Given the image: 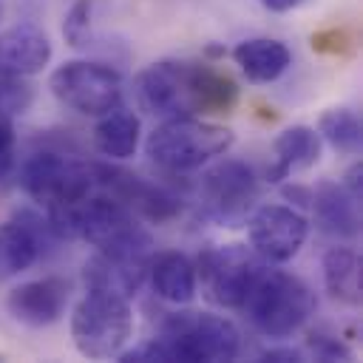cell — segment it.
Returning <instances> with one entry per match:
<instances>
[{
    "label": "cell",
    "instance_id": "6da1fadb",
    "mask_svg": "<svg viewBox=\"0 0 363 363\" xmlns=\"http://www.w3.org/2000/svg\"><path fill=\"white\" fill-rule=\"evenodd\" d=\"M133 99L156 119L230 113L238 102V85L210 62L159 60L133 77Z\"/></svg>",
    "mask_w": 363,
    "mask_h": 363
},
{
    "label": "cell",
    "instance_id": "7a4b0ae2",
    "mask_svg": "<svg viewBox=\"0 0 363 363\" xmlns=\"http://www.w3.org/2000/svg\"><path fill=\"white\" fill-rule=\"evenodd\" d=\"M45 218L60 241L79 238L88 241L96 252L116 258L147 261L153 255V235L147 233L142 218L108 193L94 190L74 204L45 210Z\"/></svg>",
    "mask_w": 363,
    "mask_h": 363
},
{
    "label": "cell",
    "instance_id": "3957f363",
    "mask_svg": "<svg viewBox=\"0 0 363 363\" xmlns=\"http://www.w3.org/2000/svg\"><path fill=\"white\" fill-rule=\"evenodd\" d=\"M241 354V332L238 326L216 312L179 309L170 312L159 335L125 349L119 360H179V363H224Z\"/></svg>",
    "mask_w": 363,
    "mask_h": 363
},
{
    "label": "cell",
    "instance_id": "277c9868",
    "mask_svg": "<svg viewBox=\"0 0 363 363\" xmlns=\"http://www.w3.org/2000/svg\"><path fill=\"white\" fill-rule=\"evenodd\" d=\"M241 312L261 335L284 340L315 315V292L301 275L264 264L247 289Z\"/></svg>",
    "mask_w": 363,
    "mask_h": 363
},
{
    "label": "cell",
    "instance_id": "5b68a950",
    "mask_svg": "<svg viewBox=\"0 0 363 363\" xmlns=\"http://www.w3.org/2000/svg\"><path fill=\"white\" fill-rule=\"evenodd\" d=\"M235 145V133L227 125L207 122L201 116L162 119L147 139L145 156L164 173H190L216 156H224Z\"/></svg>",
    "mask_w": 363,
    "mask_h": 363
},
{
    "label": "cell",
    "instance_id": "8992f818",
    "mask_svg": "<svg viewBox=\"0 0 363 363\" xmlns=\"http://www.w3.org/2000/svg\"><path fill=\"white\" fill-rule=\"evenodd\" d=\"M71 340L74 349L88 360L119 357L133 337V306L130 298L85 289V295L71 309Z\"/></svg>",
    "mask_w": 363,
    "mask_h": 363
},
{
    "label": "cell",
    "instance_id": "52a82bcc",
    "mask_svg": "<svg viewBox=\"0 0 363 363\" xmlns=\"http://www.w3.org/2000/svg\"><path fill=\"white\" fill-rule=\"evenodd\" d=\"M261 184L255 170L241 159H221L207 167L199 179L201 216L218 227H244L250 213L258 207Z\"/></svg>",
    "mask_w": 363,
    "mask_h": 363
},
{
    "label": "cell",
    "instance_id": "ba28073f",
    "mask_svg": "<svg viewBox=\"0 0 363 363\" xmlns=\"http://www.w3.org/2000/svg\"><path fill=\"white\" fill-rule=\"evenodd\" d=\"M20 187L43 210H57L91 196L96 190V170L57 150H37L20 167Z\"/></svg>",
    "mask_w": 363,
    "mask_h": 363
},
{
    "label": "cell",
    "instance_id": "9c48e42d",
    "mask_svg": "<svg viewBox=\"0 0 363 363\" xmlns=\"http://www.w3.org/2000/svg\"><path fill=\"white\" fill-rule=\"evenodd\" d=\"M261 261L247 244H213L196 258V284L201 295L221 309H241L247 289L252 286Z\"/></svg>",
    "mask_w": 363,
    "mask_h": 363
},
{
    "label": "cell",
    "instance_id": "30bf717a",
    "mask_svg": "<svg viewBox=\"0 0 363 363\" xmlns=\"http://www.w3.org/2000/svg\"><path fill=\"white\" fill-rule=\"evenodd\" d=\"M48 88L60 105L82 116H102L122 102L119 71L94 60H68L57 65L48 77Z\"/></svg>",
    "mask_w": 363,
    "mask_h": 363
},
{
    "label": "cell",
    "instance_id": "8fae6325",
    "mask_svg": "<svg viewBox=\"0 0 363 363\" xmlns=\"http://www.w3.org/2000/svg\"><path fill=\"white\" fill-rule=\"evenodd\" d=\"M309 235V221L301 210L286 204H261L247 218V238L252 252L267 264L292 261Z\"/></svg>",
    "mask_w": 363,
    "mask_h": 363
},
{
    "label": "cell",
    "instance_id": "7c38bea8",
    "mask_svg": "<svg viewBox=\"0 0 363 363\" xmlns=\"http://www.w3.org/2000/svg\"><path fill=\"white\" fill-rule=\"evenodd\" d=\"M57 241L60 238L45 216L34 210H17L9 221L0 224V284L28 269Z\"/></svg>",
    "mask_w": 363,
    "mask_h": 363
},
{
    "label": "cell",
    "instance_id": "4fadbf2b",
    "mask_svg": "<svg viewBox=\"0 0 363 363\" xmlns=\"http://www.w3.org/2000/svg\"><path fill=\"white\" fill-rule=\"evenodd\" d=\"M68 298H71V284L65 278L45 275V278H34L14 286L6 295V309L17 323L43 329L57 323L65 315Z\"/></svg>",
    "mask_w": 363,
    "mask_h": 363
},
{
    "label": "cell",
    "instance_id": "5bb4252c",
    "mask_svg": "<svg viewBox=\"0 0 363 363\" xmlns=\"http://www.w3.org/2000/svg\"><path fill=\"white\" fill-rule=\"evenodd\" d=\"M51 40L43 28L31 23L11 26L0 31V71L17 77H34L51 62Z\"/></svg>",
    "mask_w": 363,
    "mask_h": 363
},
{
    "label": "cell",
    "instance_id": "9a60e30c",
    "mask_svg": "<svg viewBox=\"0 0 363 363\" xmlns=\"http://www.w3.org/2000/svg\"><path fill=\"white\" fill-rule=\"evenodd\" d=\"M309 207L315 210V224L323 235L352 241L360 233V213L357 199H352L340 182H320L312 190Z\"/></svg>",
    "mask_w": 363,
    "mask_h": 363
},
{
    "label": "cell",
    "instance_id": "2e32d148",
    "mask_svg": "<svg viewBox=\"0 0 363 363\" xmlns=\"http://www.w3.org/2000/svg\"><path fill=\"white\" fill-rule=\"evenodd\" d=\"M320 150H323V142H320L315 128H309V125L284 128L272 142L275 159L267 170V179L269 182H284L295 173H303V170L315 167L320 162Z\"/></svg>",
    "mask_w": 363,
    "mask_h": 363
},
{
    "label": "cell",
    "instance_id": "e0dca14e",
    "mask_svg": "<svg viewBox=\"0 0 363 363\" xmlns=\"http://www.w3.org/2000/svg\"><path fill=\"white\" fill-rule=\"evenodd\" d=\"M241 74L255 85H269L278 77H284L292 65V51L284 40L275 37H250L235 43L230 51Z\"/></svg>",
    "mask_w": 363,
    "mask_h": 363
},
{
    "label": "cell",
    "instance_id": "ac0fdd59",
    "mask_svg": "<svg viewBox=\"0 0 363 363\" xmlns=\"http://www.w3.org/2000/svg\"><path fill=\"white\" fill-rule=\"evenodd\" d=\"M147 261L94 252L82 264V284H85V289H105V292L133 298L147 278Z\"/></svg>",
    "mask_w": 363,
    "mask_h": 363
},
{
    "label": "cell",
    "instance_id": "d6986e66",
    "mask_svg": "<svg viewBox=\"0 0 363 363\" xmlns=\"http://www.w3.org/2000/svg\"><path fill=\"white\" fill-rule=\"evenodd\" d=\"M147 278H150V286L156 292V298L167 301V303H190L196 298V264L184 255V252H176V250H167V252H159L156 258L150 255L147 261Z\"/></svg>",
    "mask_w": 363,
    "mask_h": 363
},
{
    "label": "cell",
    "instance_id": "ffe728a7",
    "mask_svg": "<svg viewBox=\"0 0 363 363\" xmlns=\"http://www.w3.org/2000/svg\"><path fill=\"white\" fill-rule=\"evenodd\" d=\"M139 133H142L139 116L130 108H122V102H119L116 108H111L102 116H96V125H94V147L105 159L122 162V159H130L136 153Z\"/></svg>",
    "mask_w": 363,
    "mask_h": 363
},
{
    "label": "cell",
    "instance_id": "44dd1931",
    "mask_svg": "<svg viewBox=\"0 0 363 363\" xmlns=\"http://www.w3.org/2000/svg\"><path fill=\"white\" fill-rule=\"evenodd\" d=\"M326 292L346 306L360 303V258L352 247H329L320 261Z\"/></svg>",
    "mask_w": 363,
    "mask_h": 363
},
{
    "label": "cell",
    "instance_id": "7402d4cb",
    "mask_svg": "<svg viewBox=\"0 0 363 363\" xmlns=\"http://www.w3.org/2000/svg\"><path fill=\"white\" fill-rule=\"evenodd\" d=\"M318 136L332 150L354 156V153H360V145H363L360 116L352 108H329L318 119Z\"/></svg>",
    "mask_w": 363,
    "mask_h": 363
},
{
    "label": "cell",
    "instance_id": "603a6c76",
    "mask_svg": "<svg viewBox=\"0 0 363 363\" xmlns=\"http://www.w3.org/2000/svg\"><path fill=\"white\" fill-rule=\"evenodd\" d=\"M34 99V85L26 77L0 71V119H11L23 113Z\"/></svg>",
    "mask_w": 363,
    "mask_h": 363
},
{
    "label": "cell",
    "instance_id": "cb8c5ba5",
    "mask_svg": "<svg viewBox=\"0 0 363 363\" xmlns=\"http://www.w3.org/2000/svg\"><path fill=\"white\" fill-rule=\"evenodd\" d=\"M91 11H94V0H77L65 17H62V37L68 45L79 48V45H88V37H91Z\"/></svg>",
    "mask_w": 363,
    "mask_h": 363
},
{
    "label": "cell",
    "instance_id": "d4e9b609",
    "mask_svg": "<svg viewBox=\"0 0 363 363\" xmlns=\"http://www.w3.org/2000/svg\"><path fill=\"white\" fill-rule=\"evenodd\" d=\"M309 352L315 354V360H352V349L337 340L335 335H323V332H315L309 337Z\"/></svg>",
    "mask_w": 363,
    "mask_h": 363
},
{
    "label": "cell",
    "instance_id": "484cf974",
    "mask_svg": "<svg viewBox=\"0 0 363 363\" xmlns=\"http://www.w3.org/2000/svg\"><path fill=\"white\" fill-rule=\"evenodd\" d=\"M17 162V133L11 128V119H0V182L14 170Z\"/></svg>",
    "mask_w": 363,
    "mask_h": 363
},
{
    "label": "cell",
    "instance_id": "4316f807",
    "mask_svg": "<svg viewBox=\"0 0 363 363\" xmlns=\"http://www.w3.org/2000/svg\"><path fill=\"white\" fill-rule=\"evenodd\" d=\"M258 357L261 360H275V363H295V360H303V352L295 349V346H269Z\"/></svg>",
    "mask_w": 363,
    "mask_h": 363
},
{
    "label": "cell",
    "instance_id": "83f0119b",
    "mask_svg": "<svg viewBox=\"0 0 363 363\" xmlns=\"http://www.w3.org/2000/svg\"><path fill=\"white\" fill-rule=\"evenodd\" d=\"M360 179H363V167H360V162H354V164L343 173V182H340L343 190H346L352 199H357V201H360V184H363Z\"/></svg>",
    "mask_w": 363,
    "mask_h": 363
},
{
    "label": "cell",
    "instance_id": "f1b7e54d",
    "mask_svg": "<svg viewBox=\"0 0 363 363\" xmlns=\"http://www.w3.org/2000/svg\"><path fill=\"white\" fill-rule=\"evenodd\" d=\"M267 11H275V14H284V11H292L298 6H303L306 0H258Z\"/></svg>",
    "mask_w": 363,
    "mask_h": 363
},
{
    "label": "cell",
    "instance_id": "f546056e",
    "mask_svg": "<svg viewBox=\"0 0 363 363\" xmlns=\"http://www.w3.org/2000/svg\"><path fill=\"white\" fill-rule=\"evenodd\" d=\"M0 17H3V0H0Z\"/></svg>",
    "mask_w": 363,
    "mask_h": 363
}]
</instances>
